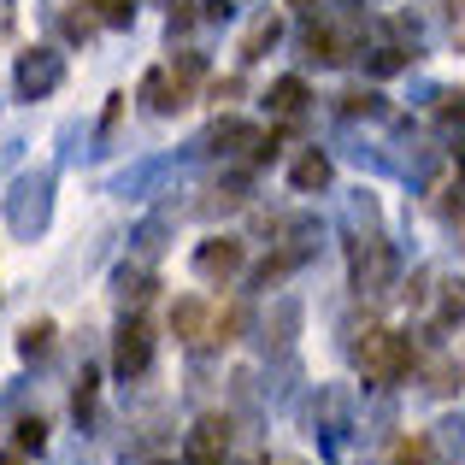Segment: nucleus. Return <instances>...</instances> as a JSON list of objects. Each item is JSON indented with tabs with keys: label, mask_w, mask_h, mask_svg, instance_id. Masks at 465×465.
I'll list each match as a JSON object with an SVG mask.
<instances>
[{
	"label": "nucleus",
	"mask_w": 465,
	"mask_h": 465,
	"mask_svg": "<svg viewBox=\"0 0 465 465\" xmlns=\"http://www.w3.org/2000/svg\"><path fill=\"white\" fill-rule=\"evenodd\" d=\"M47 218H54V171H24V177L12 183V194H6V224H12V236L35 242L47 230Z\"/></svg>",
	"instance_id": "obj_1"
},
{
	"label": "nucleus",
	"mask_w": 465,
	"mask_h": 465,
	"mask_svg": "<svg viewBox=\"0 0 465 465\" xmlns=\"http://www.w3.org/2000/svg\"><path fill=\"white\" fill-rule=\"evenodd\" d=\"M353 360H360L365 383H401V377L412 371V341L395 336V330H365V341L353 348Z\"/></svg>",
	"instance_id": "obj_2"
},
{
	"label": "nucleus",
	"mask_w": 465,
	"mask_h": 465,
	"mask_svg": "<svg viewBox=\"0 0 465 465\" xmlns=\"http://www.w3.org/2000/svg\"><path fill=\"white\" fill-rule=\"evenodd\" d=\"M18 101H47V94L65 83V54H54V47H30V54H18Z\"/></svg>",
	"instance_id": "obj_3"
},
{
	"label": "nucleus",
	"mask_w": 465,
	"mask_h": 465,
	"mask_svg": "<svg viewBox=\"0 0 465 465\" xmlns=\"http://www.w3.org/2000/svg\"><path fill=\"white\" fill-rule=\"evenodd\" d=\"M148 360H153V330H148V318H124V330H118V341H113V371L130 383V377L148 371Z\"/></svg>",
	"instance_id": "obj_4"
},
{
	"label": "nucleus",
	"mask_w": 465,
	"mask_h": 465,
	"mask_svg": "<svg viewBox=\"0 0 465 465\" xmlns=\"http://www.w3.org/2000/svg\"><path fill=\"white\" fill-rule=\"evenodd\" d=\"M242 265H248V253H242L236 236H213V242H201V248H194V272H201L206 283H230Z\"/></svg>",
	"instance_id": "obj_5"
},
{
	"label": "nucleus",
	"mask_w": 465,
	"mask_h": 465,
	"mask_svg": "<svg viewBox=\"0 0 465 465\" xmlns=\"http://www.w3.org/2000/svg\"><path fill=\"white\" fill-rule=\"evenodd\" d=\"M389 277H395V253H389L377 236H360L353 242V283L377 295V289H389Z\"/></svg>",
	"instance_id": "obj_6"
},
{
	"label": "nucleus",
	"mask_w": 465,
	"mask_h": 465,
	"mask_svg": "<svg viewBox=\"0 0 465 465\" xmlns=\"http://www.w3.org/2000/svg\"><path fill=\"white\" fill-rule=\"evenodd\" d=\"M189 465H224V454H230V419H218V412H206L201 424L189 430Z\"/></svg>",
	"instance_id": "obj_7"
},
{
	"label": "nucleus",
	"mask_w": 465,
	"mask_h": 465,
	"mask_svg": "<svg viewBox=\"0 0 465 465\" xmlns=\"http://www.w3.org/2000/svg\"><path fill=\"white\" fill-rule=\"evenodd\" d=\"M142 101H148L153 113H183V106H189V77H183V71H148V77H142Z\"/></svg>",
	"instance_id": "obj_8"
},
{
	"label": "nucleus",
	"mask_w": 465,
	"mask_h": 465,
	"mask_svg": "<svg viewBox=\"0 0 465 465\" xmlns=\"http://www.w3.org/2000/svg\"><path fill=\"white\" fill-rule=\"evenodd\" d=\"M301 47H307V59H318V65H341V59H353V30H341V24H312Z\"/></svg>",
	"instance_id": "obj_9"
},
{
	"label": "nucleus",
	"mask_w": 465,
	"mask_h": 465,
	"mask_svg": "<svg viewBox=\"0 0 465 465\" xmlns=\"http://www.w3.org/2000/svg\"><path fill=\"white\" fill-rule=\"evenodd\" d=\"M289 183H295L301 194H318V189L330 183V159L318 153V148H312V153H301V159H295V171H289Z\"/></svg>",
	"instance_id": "obj_10"
},
{
	"label": "nucleus",
	"mask_w": 465,
	"mask_h": 465,
	"mask_svg": "<svg viewBox=\"0 0 465 465\" xmlns=\"http://www.w3.org/2000/svg\"><path fill=\"white\" fill-rule=\"evenodd\" d=\"M201 148H260V130L242 124V118H224V124H213V136Z\"/></svg>",
	"instance_id": "obj_11"
},
{
	"label": "nucleus",
	"mask_w": 465,
	"mask_h": 465,
	"mask_svg": "<svg viewBox=\"0 0 465 465\" xmlns=\"http://www.w3.org/2000/svg\"><path fill=\"white\" fill-rule=\"evenodd\" d=\"M265 101H272V113L295 118L301 106H307V83H301V77H277V83H272V94H265Z\"/></svg>",
	"instance_id": "obj_12"
},
{
	"label": "nucleus",
	"mask_w": 465,
	"mask_h": 465,
	"mask_svg": "<svg viewBox=\"0 0 465 465\" xmlns=\"http://www.w3.org/2000/svg\"><path fill=\"white\" fill-rule=\"evenodd\" d=\"M460 318H465V277H448L442 301H436V330H454Z\"/></svg>",
	"instance_id": "obj_13"
},
{
	"label": "nucleus",
	"mask_w": 465,
	"mask_h": 465,
	"mask_svg": "<svg viewBox=\"0 0 465 465\" xmlns=\"http://www.w3.org/2000/svg\"><path fill=\"white\" fill-rule=\"evenodd\" d=\"M277 42H283V24H277V18H260L248 30V42H242V59H265Z\"/></svg>",
	"instance_id": "obj_14"
},
{
	"label": "nucleus",
	"mask_w": 465,
	"mask_h": 465,
	"mask_svg": "<svg viewBox=\"0 0 465 465\" xmlns=\"http://www.w3.org/2000/svg\"><path fill=\"white\" fill-rule=\"evenodd\" d=\"M171 330H177L183 341H194L206 330V307L201 301H177V307H171Z\"/></svg>",
	"instance_id": "obj_15"
},
{
	"label": "nucleus",
	"mask_w": 465,
	"mask_h": 465,
	"mask_svg": "<svg viewBox=\"0 0 465 465\" xmlns=\"http://www.w3.org/2000/svg\"><path fill=\"white\" fill-rule=\"evenodd\" d=\"M424 389H430V395H448V389H460V365L436 353V360L424 365Z\"/></svg>",
	"instance_id": "obj_16"
},
{
	"label": "nucleus",
	"mask_w": 465,
	"mask_h": 465,
	"mask_svg": "<svg viewBox=\"0 0 465 465\" xmlns=\"http://www.w3.org/2000/svg\"><path fill=\"white\" fill-rule=\"evenodd\" d=\"M47 348H54V324H47V318H42V324H24V336H18V353H24V360H42Z\"/></svg>",
	"instance_id": "obj_17"
},
{
	"label": "nucleus",
	"mask_w": 465,
	"mask_h": 465,
	"mask_svg": "<svg viewBox=\"0 0 465 465\" xmlns=\"http://www.w3.org/2000/svg\"><path fill=\"white\" fill-rule=\"evenodd\" d=\"M118 295L124 301H148L153 295V272H130L124 265V272H118Z\"/></svg>",
	"instance_id": "obj_18"
},
{
	"label": "nucleus",
	"mask_w": 465,
	"mask_h": 465,
	"mask_svg": "<svg viewBox=\"0 0 465 465\" xmlns=\"http://www.w3.org/2000/svg\"><path fill=\"white\" fill-rule=\"evenodd\" d=\"M47 448V424L42 419H18V454H42Z\"/></svg>",
	"instance_id": "obj_19"
},
{
	"label": "nucleus",
	"mask_w": 465,
	"mask_h": 465,
	"mask_svg": "<svg viewBox=\"0 0 465 465\" xmlns=\"http://www.w3.org/2000/svg\"><path fill=\"white\" fill-rule=\"evenodd\" d=\"M159 171H165V165H136V171H124L113 189H118V194H142V189H148V183L159 177Z\"/></svg>",
	"instance_id": "obj_20"
},
{
	"label": "nucleus",
	"mask_w": 465,
	"mask_h": 465,
	"mask_svg": "<svg viewBox=\"0 0 465 465\" xmlns=\"http://www.w3.org/2000/svg\"><path fill=\"white\" fill-rule=\"evenodd\" d=\"M94 6H101V18L113 30H130V18H136V0H94Z\"/></svg>",
	"instance_id": "obj_21"
},
{
	"label": "nucleus",
	"mask_w": 465,
	"mask_h": 465,
	"mask_svg": "<svg viewBox=\"0 0 465 465\" xmlns=\"http://www.w3.org/2000/svg\"><path fill=\"white\" fill-rule=\"evenodd\" d=\"M71 412H77V419H89V412H94V371H83L77 395H71Z\"/></svg>",
	"instance_id": "obj_22"
},
{
	"label": "nucleus",
	"mask_w": 465,
	"mask_h": 465,
	"mask_svg": "<svg viewBox=\"0 0 465 465\" xmlns=\"http://www.w3.org/2000/svg\"><path fill=\"white\" fill-rule=\"evenodd\" d=\"M341 113H348V118H360V113H383V101H377V94H360V89H353V94H341Z\"/></svg>",
	"instance_id": "obj_23"
},
{
	"label": "nucleus",
	"mask_w": 465,
	"mask_h": 465,
	"mask_svg": "<svg viewBox=\"0 0 465 465\" xmlns=\"http://www.w3.org/2000/svg\"><path fill=\"white\" fill-rule=\"evenodd\" d=\"M424 460H430V442H424V436H412V442L395 448V465H424Z\"/></svg>",
	"instance_id": "obj_24"
},
{
	"label": "nucleus",
	"mask_w": 465,
	"mask_h": 465,
	"mask_svg": "<svg viewBox=\"0 0 465 465\" xmlns=\"http://www.w3.org/2000/svg\"><path fill=\"white\" fill-rule=\"evenodd\" d=\"M242 324H248V312H242V307L218 312V336H224V341H236V330H242Z\"/></svg>",
	"instance_id": "obj_25"
},
{
	"label": "nucleus",
	"mask_w": 465,
	"mask_h": 465,
	"mask_svg": "<svg viewBox=\"0 0 465 465\" xmlns=\"http://www.w3.org/2000/svg\"><path fill=\"white\" fill-rule=\"evenodd\" d=\"M159 236H165V224L153 218V224H142V230H136V248H142V253H159Z\"/></svg>",
	"instance_id": "obj_26"
},
{
	"label": "nucleus",
	"mask_w": 465,
	"mask_h": 465,
	"mask_svg": "<svg viewBox=\"0 0 465 465\" xmlns=\"http://www.w3.org/2000/svg\"><path fill=\"white\" fill-rule=\"evenodd\" d=\"M442 218H448V230H460V236H465V201L448 194V201H442Z\"/></svg>",
	"instance_id": "obj_27"
},
{
	"label": "nucleus",
	"mask_w": 465,
	"mask_h": 465,
	"mask_svg": "<svg viewBox=\"0 0 465 465\" xmlns=\"http://www.w3.org/2000/svg\"><path fill=\"white\" fill-rule=\"evenodd\" d=\"M371 71H377V77H389V71H401V47H383V54L371 59Z\"/></svg>",
	"instance_id": "obj_28"
},
{
	"label": "nucleus",
	"mask_w": 465,
	"mask_h": 465,
	"mask_svg": "<svg viewBox=\"0 0 465 465\" xmlns=\"http://www.w3.org/2000/svg\"><path fill=\"white\" fill-rule=\"evenodd\" d=\"M442 118H448V124H454V118L465 124V94H442Z\"/></svg>",
	"instance_id": "obj_29"
},
{
	"label": "nucleus",
	"mask_w": 465,
	"mask_h": 465,
	"mask_svg": "<svg viewBox=\"0 0 465 465\" xmlns=\"http://www.w3.org/2000/svg\"><path fill=\"white\" fill-rule=\"evenodd\" d=\"M230 12H236V6H230V0H206V18H213V24H224Z\"/></svg>",
	"instance_id": "obj_30"
},
{
	"label": "nucleus",
	"mask_w": 465,
	"mask_h": 465,
	"mask_svg": "<svg viewBox=\"0 0 465 465\" xmlns=\"http://www.w3.org/2000/svg\"><path fill=\"white\" fill-rule=\"evenodd\" d=\"M65 35L71 42H89V18H65Z\"/></svg>",
	"instance_id": "obj_31"
},
{
	"label": "nucleus",
	"mask_w": 465,
	"mask_h": 465,
	"mask_svg": "<svg viewBox=\"0 0 465 465\" xmlns=\"http://www.w3.org/2000/svg\"><path fill=\"white\" fill-rule=\"evenodd\" d=\"M454 165H460V177H465V142H460V153H454Z\"/></svg>",
	"instance_id": "obj_32"
},
{
	"label": "nucleus",
	"mask_w": 465,
	"mask_h": 465,
	"mask_svg": "<svg viewBox=\"0 0 465 465\" xmlns=\"http://www.w3.org/2000/svg\"><path fill=\"white\" fill-rule=\"evenodd\" d=\"M0 465H24V454H0Z\"/></svg>",
	"instance_id": "obj_33"
},
{
	"label": "nucleus",
	"mask_w": 465,
	"mask_h": 465,
	"mask_svg": "<svg viewBox=\"0 0 465 465\" xmlns=\"http://www.w3.org/2000/svg\"><path fill=\"white\" fill-rule=\"evenodd\" d=\"M295 6H301V12H312V0H295Z\"/></svg>",
	"instance_id": "obj_34"
},
{
	"label": "nucleus",
	"mask_w": 465,
	"mask_h": 465,
	"mask_svg": "<svg viewBox=\"0 0 465 465\" xmlns=\"http://www.w3.org/2000/svg\"><path fill=\"white\" fill-rule=\"evenodd\" d=\"M236 465H260V460H236Z\"/></svg>",
	"instance_id": "obj_35"
},
{
	"label": "nucleus",
	"mask_w": 465,
	"mask_h": 465,
	"mask_svg": "<svg viewBox=\"0 0 465 465\" xmlns=\"http://www.w3.org/2000/svg\"><path fill=\"white\" fill-rule=\"evenodd\" d=\"M454 6H460V12H465V0H454Z\"/></svg>",
	"instance_id": "obj_36"
},
{
	"label": "nucleus",
	"mask_w": 465,
	"mask_h": 465,
	"mask_svg": "<svg viewBox=\"0 0 465 465\" xmlns=\"http://www.w3.org/2000/svg\"><path fill=\"white\" fill-rule=\"evenodd\" d=\"M159 465H171V460H159Z\"/></svg>",
	"instance_id": "obj_37"
},
{
	"label": "nucleus",
	"mask_w": 465,
	"mask_h": 465,
	"mask_svg": "<svg viewBox=\"0 0 465 465\" xmlns=\"http://www.w3.org/2000/svg\"><path fill=\"white\" fill-rule=\"evenodd\" d=\"M283 465H295V460H283Z\"/></svg>",
	"instance_id": "obj_38"
}]
</instances>
